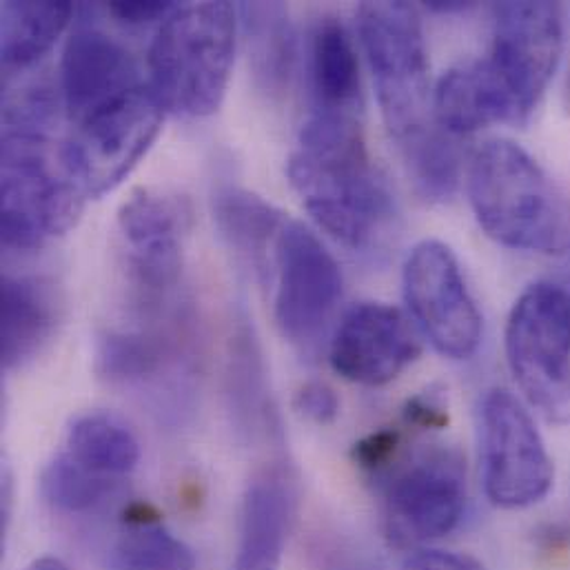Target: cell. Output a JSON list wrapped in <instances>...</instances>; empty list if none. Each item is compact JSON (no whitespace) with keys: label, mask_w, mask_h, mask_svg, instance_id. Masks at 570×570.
Returning a JSON list of instances; mask_svg holds the SVG:
<instances>
[{"label":"cell","mask_w":570,"mask_h":570,"mask_svg":"<svg viewBox=\"0 0 570 570\" xmlns=\"http://www.w3.org/2000/svg\"><path fill=\"white\" fill-rule=\"evenodd\" d=\"M288 178L317 225L346 249L375 254L395 232V198L368 160L360 118L311 114Z\"/></svg>","instance_id":"obj_1"},{"label":"cell","mask_w":570,"mask_h":570,"mask_svg":"<svg viewBox=\"0 0 570 570\" xmlns=\"http://www.w3.org/2000/svg\"><path fill=\"white\" fill-rule=\"evenodd\" d=\"M469 200L495 243L544 256L569 254V203L520 145L498 138L473 154Z\"/></svg>","instance_id":"obj_2"},{"label":"cell","mask_w":570,"mask_h":570,"mask_svg":"<svg viewBox=\"0 0 570 570\" xmlns=\"http://www.w3.org/2000/svg\"><path fill=\"white\" fill-rule=\"evenodd\" d=\"M236 53L229 2L176 4L149 47V87L165 111L205 118L220 109Z\"/></svg>","instance_id":"obj_3"},{"label":"cell","mask_w":570,"mask_h":570,"mask_svg":"<svg viewBox=\"0 0 570 570\" xmlns=\"http://www.w3.org/2000/svg\"><path fill=\"white\" fill-rule=\"evenodd\" d=\"M51 131L2 125L0 236L7 249L33 252L65 236L82 212L85 194L62 154H51Z\"/></svg>","instance_id":"obj_4"},{"label":"cell","mask_w":570,"mask_h":570,"mask_svg":"<svg viewBox=\"0 0 570 570\" xmlns=\"http://www.w3.org/2000/svg\"><path fill=\"white\" fill-rule=\"evenodd\" d=\"M357 27L382 118L397 149L404 151L440 131L417 11L406 2H364L357 9Z\"/></svg>","instance_id":"obj_5"},{"label":"cell","mask_w":570,"mask_h":570,"mask_svg":"<svg viewBox=\"0 0 570 570\" xmlns=\"http://www.w3.org/2000/svg\"><path fill=\"white\" fill-rule=\"evenodd\" d=\"M507 360L527 402L556 426L570 424V295L531 285L507 324Z\"/></svg>","instance_id":"obj_6"},{"label":"cell","mask_w":570,"mask_h":570,"mask_svg":"<svg viewBox=\"0 0 570 570\" xmlns=\"http://www.w3.org/2000/svg\"><path fill=\"white\" fill-rule=\"evenodd\" d=\"M165 109L149 85L71 122L62 163L85 198L111 194L149 151L160 134Z\"/></svg>","instance_id":"obj_7"},{"label":"cell","mask_w":570,"mask_h":570,"mask_svg":"<svg viewBox=\"0 0 570 570\" xmlns=\"http://www.w3.org/2000/svg\"><path fill=\"white\" fill-rule=\"evenodd\" d=\"M466 507V466L451 446H426L389 471L384 527L400 547H420L449 535Z\"/></svg>","instance_id":"obj_8"},{"label":"cell","mask_w":570,"mask_h":570,"mask_svg":"<svg viewBox=\"0 0 570 570\" xmlns=\"http://www.w3.org/2000/svg\"><path fill=\"white\" fill-rule=\"evenodd\" d=\"M482 475L489 500L507 511L542 502L553 487V462L522 402L504 389L484 395L480 409Z\"/></svg>","instance_id":"obj_9"},{"label":"cell","mask_w":570,"mask_h":570,"mask_svg":"<svg viewBox=\"0 0 570 570\" xmlns=\"http://www.w3.org/2000/svg\"><path fill=\"white\" fill-rule=\"evenodd\" d=\"M406 306L424 337L451 360L471 357L482 340V315L455 254L440 240L420 243L402 272Z\"/></svg>","instance_id":"obj_10"},{"label":"cell","mask_w":570,"mask_h":570,"mask_svg":"<svg viewBox=\"0 0 570 570\" xmlns=\"http://www.w3.org/2000/svg\"><path fill=\"white\" fill-rule=\"evenodd\" d=\"M564 49V16L558 2H502L495 7L491 58L504 91L524 125L558 71Z\"/></svg>","instance_id":"obj_11"},{"label":"cell","mask_w":570,"mask_h":570,"mask_svg":"<svg viewBox=\"0 0 570 570\" xmlns=\"http://www.w3.org/2000/svg\"><path fill=\"white\" fill-rule=\"evenodd\" d=\"M269 263L281 333L293 344H313L342 299L344 281L335 258L304 225L286 220Z\"/></svg>","instance_id":"obj_12"},{"label":"cell","mask_w":570,"mask_h":570,"mask_svg":"<svg viewBox=\"0 0 570 570\" xmlns=\"http://www.w3.org/2000/svg\"><path fill=\"white\" fill-rule=\"evenodd\" d=\"M422 353L417 333L406 315L384 302L351 306L328 346V362L337 375L362 386L393 382Z\"/></svg>","instance_id":"obj_13"},{"label":"cell","mask_w":570,"mask_h":570,"mask_svg":"<svg viewBox=\"0 0 570 570\" xmlns=\"http://www.w3.org/2000/svg\"><path fill=\"white\" fill-rule=\"evenodd\" d=\"M187 225L185 200L160 189H138L122 203L118 229L131 281L145 297H160L178 285Z\"/></svg>","instance_id":"obj_14"},{"label":"cell","mask_w":570,"mask_h":570,"mask_svg":"<svg viewBox=\"0 0 570 570\" xmlns=\"http://www.w3.org/2000/svg\"><path fill=\"white\" fill-rule=\"evenodd\" d=\"M145 85L134 56L98 27L80 24L60 60V100L69 122L118 100Z\"/></svg>","instance_id":"obj_15"},{"label":"cell","mask_w":570,"mask_h":570,"mask_svg":"<svg viewBox=\"0 0 570 570\" xmlns=\"http://www.w3.org/2000/svg\"><path fill=\"white\" fill-rule=\"evenodd\" d=\"M435 122L449 136H466L518 116L489 60H466L451 67L433 91Z\"/></svg>","instance_id":"obj_16"},{"label":"cell","mask_w":570,"mask_h":570,"mask_svg":"<svg viewBox=\"0 0 570 570\" xmlns=\"http://www.w3.org/2000/svg\"><path fill=\"white\" fill-rule=\"evenodd\" d=\"M295 515L293 482L283 471L258 475L243 502L236 570L276 569Z\"/></svg>","instance_id":"obj_17"},{"label":"cell","mask_w":570,"mask_h":570,"mask_svg":"<svg viewBox=\"0 0 570 570\" xmlns=\"http://www.w3.org/2000/svg\"><path fill=\"white\" fill-rule=\"evenodd\" d=\"M308 89L313 114L360 116V62L346 27L337 18H320L311 31Z\"/></svg>","instance_id":"obj_18"},{"label":"cell","mask_w":570,"mask_h":570,"mask_svg":"<svg viewBox=\"0 0 570 570\" xmlns=\"http://www.w3.org/2000/svg\"><path fill=\"white\" fill-rule=\"evenodd\" d=\"M0 357L7 371L22 366L51 340L58 299L51 285L29 276H4L0 288Z\"/></svg>","instance_id":"obj_19"},{"label":"cell","mask_w":570,"mask_h":570,"mask_svg":"<svg viewBox=\"0 0 570 570\" xmlns=\"http://www.w3.org/2000/svg\"><path fill=\"white\" fill-rule=\"evenodd\" d=\"M73 16L69 2H4L0 9V58L4 71L38 62Z\"/></svg>","instance_id":"obj_20"},{"label":"cell","mask_w":570,"mask_h":570,"mask_svg":"<svg viewBox=\"0 0 570 570\" xmlns=\"http://www.w3.org/2000/svg\"><path fill=\"white\" fill-rule=\"evenodd\" d=\"M65 446L62 453L73 462L118 482L127 478L140 460V444L134 431L109 413H87L73 420Z\"/></svg>","instance_id":"obj_21"},{"label":"cell","mask_w":570,"mask_h":570,"mask_svg":"<svg viewBox=\"0 0 570 570\" xmlns=\"http://www.w3.org/2000/svg\"><path fill=\"white\" fill-rule=\"evenodd\" d=\"M214 212L216 223L232 247L265 272V263L272 261L269 249L274 252L285 227V216L261 196L240 187L220 189L214 198Z\"/></svg>","instance_id":"obj_22"},{"label":"cell","mask_w":570,"mask_h":570,"mask_svg":"<svg viewBox=\"0 0 570 570\" xmlns=\"http://www.w3.org/2000/svg\"><path fill=\"white\" fill-rule=\"evenodd\" d=\"M249 60L263 91L285 94L293 73L295 38L285 7L278 2H254L243 7Z\"/></svg>","instance_id":"obj_23"},{"label":"cell","mask_w":570,"mask_h":570,"mask_svg":"<svg viewBox=\"0 0 570 570\" xmlns=\"http://www.w3.org/2000/svg\"><path fill=\"white\" fill-rule=\"evenodd\" d=\"M111 570H196L194 551L156 518H129L111 547Z\"/></svg>","instance_id":"obj_24"},{"label":"cell","mask_w":570,"mask_h":570,"mask_svg":"<svg viewBox=\"0 0 570 570\" xmlns=\"http://www.w3.org/2000/svg\"><path fill=\"white\" fill-rule=\"evenodd\" d=\"M118 484V480L80 466L67 453H60L53 462H49L40 475V493L45 502L53 511L67 515L98 511L116 495Z\"/></svg>","instance_id":"obj_25"},{"label":"cell","mask_w":570,"mask_h":570,"mask_svg":"<svg viewBox=\"0 0 570 570\" xmlns=\"http://www.w3.org/2000/svg\"><path fill=\"white\" fill-rule=\"evenodd\" d=\"M402 160L426 200L444 203L453 196L460 178V158L444 129L402 151Z\"/></svg>","instance_id":"obj_26"},{"label":"cell","mask_w":570,"mask_h":570,"mask_svg":"<svg viewBox=\"0 0 570 570\" xmlns=\"http://www.w3.org/2000/svg\"><path fill=\"white\" fill-rule=\"evenodd\" d=\"M165 342L142 331L107 333L98 346V371L118 382L142 380L163 364Z\"/></svg>","instance_id":"obj_27"},{"label":"cell","mask_w":570,"mask_h":570,"mask_svg":"<svg viewBox=\"0 0 570 570\" xmlns=\"http://www.w3.org/2000/svg\"><path fill=\"white\" fill-rule=\"evenodd\" d=\"M402 446V431L395 426L373 431L364 440H360L353 449V460L364 471H386Z\"/></svg>","instance_id":"obj_28"},{"label":"cell","mask_w":570,"mask_h":570,"mask_svg":"<svg viewBox=\"0 0 570 570\" xmlns=\"http://www.w3.org/2000/svg\"><path fill=\"white\" fill-rule=\"evenodd\" d=\"M295 409L315 424H331L340 413V400L331 386L308 382L297 391Z\"/></svg>","instance_id":"obj_29"},{"label":"cell","mask_w":570,"mask_h":570,"mask_svg":"<svg viewBox=\"0 0 570 570\" xmlns=\"http://www.w3.org/2000/svg\"><path fill=\"white\" fill-rule=\"evenodd\" d=\"M449 422V413H446V404L440 397V393L435 391H426L415 395L413 400H409L406 409H404V424L411 429H442Z\"/></svg>","instance_id":"obj_30"},{"label":"cell","mask_w":570,"mask_h":570,"mask_svg":"<svg viewBox=\"0 0 570 570\" xmlns=\"http://www.w3.org/2000/svg\"><path fill=\"white\" fill-rule=\"evenodd\" d=\"M174 7V2H111L107 9L111 16L127 24H145L158 18L165 20Z\"/></svg>","instance_id":"obj_31"},{"label":"cell","mask_w":570,"mask_h":570,"mask_svg":"<svg viewBox=\"0 0 570 570\" xmlns=\"http://www.w3.org/2000/svg\"><path fill=\"white\" fill-rule=\"evenodd\" d=\"M402 570H482L471 558L446 551H420L406 560Z\"/></svg>","instance_id":"obj_32"},{"label":"cell","mask_w":570,"mask_h":570,"mask_svg":"<svg viewBox=\"0 0 570 570\" xmlns=\"http://www.w3.org/2000/svg\"><path fill=\"white\" fill-rule=\"evenodd\" d=\"M429 9L433 11H442V13H453V11H466L471 4L469 2H460V0H433V2H426Z\"/></svg>","instance_id":"obj_33"},{"label":"cell","mask_w":570,"mask_h":570,"mask_svg":"<svg viewBox=\"0 0 570 570\" xmlns=\"http://www.w3.org/2000/svg\"><path fill=\"white\" fill-rule=\"evenodd\" d=\"M27 570H69V567L62 560H56V558H40Z\"/></svg>","instance_id":"obj_34"},{"label":"cell","mask_w":570,"mask_h":570,"mask_svg":"<svg viewBox=\"0 0 570 570\" xmlns=\"http://www.w3.org/2000/svg\"><path fill=\"white\" fill-rule=\"evenodd\" d=\"M258 570H274V569H258Z\"/></svg>","instance_id":"obj_35"}]
</instances>
